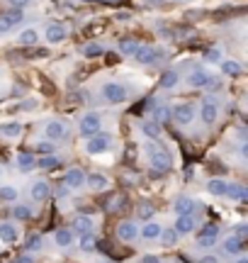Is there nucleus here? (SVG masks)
<instances>
[{"label": "nucleus", "mask_w": 248, "mask_h": 263, "mask_svg": "<svg viewBox=\"0 0 248 263\" xmlns=\"http://www.w3.org/2000/svg\"><path fill=\"white\" fill-rule=\"evenodd\" d=\"M149 154H151V168H153L156 173H168V171L173 168V158H171L168 151L149 144Z\"/></svg>", "instance_id": "nucleus-1"}, {"label": "nucleus", "mask_w": 248, "mask_h": 263, "mask_svg": "<svg viewBox=\"0 0 248 263\" xmlns=\"http://www.w3.org/2000/svg\"><path fill=\"white\" fill-rule=\"evenodd\" d=\"M102 98H105L110 105H122L124 100L129 98V93H126V88H124L122 83L110 80V83H105V85H102Z\"/></svg>", "instance_id": "nucleus-2"}, {"label": "nucleus", "mask_w": 248, "mask_h": 263, "mask_svg": "<svg viewBox=\"0 0 248 263\" xmlns=\"http://www.w3.org/2000/svg\"><path fill=\"white\" fill-rule=\"evenodd\" d=\"M102 130V117L98 115V112H88V115H83L80 117V125H78V132L83 134V136H95V134H100Z\"/></svg>", "instance_id": "nucleus-3"}, {"label": "nucleus", "mask_w": 248, "mask_h": 263, "mask_svg": "<svg viewBox=\"0 0 248 263\" xmlns=\"http://www.w3.org/2000/svg\"><path fill=\"white\" fill-rule=\"evenodd\" d=\"M110 149H112V136H107V134H95V136H90L88 144H85V151H88L90 156H100V154H105V151H110Z\"/></svg>", "instance_id": "nucleus-4"}, {"label": "nucleus", "mask_w": 248, "mask_h": 263, "mask_svg": "<svg viewBox=\"0 0 248 263\" xmlns=\"http://www.w3.org/2000/svg\"><path fill=\"white\" fill-rule=\"evenodd\" d=\"M195 105L192 103H175V107L171 110V117L178 122V125H192L195 120Z\"/></svg>", "instance_id": "nucleus-5"}, {"label": "nucleus", "mask_w": 248, "mask_h": 263, "mask_svg": "<svg viewBox=\"0 0 248 263\" xmlns=\"http://www.w3.org/2000/svg\"><path fill=\"white\" fill-rule=\"evenodd\" d=\"M199 117H202V122L209 127V125H214L217 122V117H219V107H217V100L214 98H204L202 100V105H199Z\"/></svg>", "instance_id": "nucleus-6"}, {"label": "nucleus", "mask_w": 248, "mask_h": 263, "mask_svg": "<svg viewBox=\"0 0 248 263\" xmlns=\"http://www.w3.org/2000/svg\"><path fill=\"white\" fill-rule=\"evenodd\" d=\"M44 37H47V42H49V44H61V42L68 39V27H66L63 22H49V25H47Z\"/></svg>", "instance_id": "nucleus-7"}, {"label": "nucleus", "mask_w": 248, "mask_h": 263, "mask_svg": "<svg viewBox=\"0 0 248 263\" xmlns=\"http://www.w3.org/2000/svg\"><path fill=\"white\" fill-rule=\"evenodd\" d=\"M117 237H120V241H124V244L136 241V237H139V224L131 222V219L120 222V224H117Z\"/></svg>", "instance_id": "nucleus-8"}, {"label": "nucleus", "mask_w": 248, "mask_h": 263, "mask_svg": "<svg viewBox=\"0 0 248 263\" xmlns=\"http://www.w3.org/2000/svg\"><path fill=\"white\" fill-rule=\"evenodd\" d=\"M217 237H219V227H217V224H204L202 232H199V237H197V246L212 249V246L217 244Z\"/></svg>", "instance_id": "nucleus-9"}, {"label": "nucleus", "mask_w": 248, "mask_h": 263, "mask_svg": "<svg viewBox=\"0 0 248 263\" xmlns=\"http://www.w3.org/2000/svg\"><path fill=\"white\" fill-rule=\"evenodd\" d=\"M22 10H10V12H5V15H0V34H7V32H12L15 29V25H20L22 22Z\"/></svg>", "instance_id": "nucleus-10"}, {"label": "nucleus", "mask_w": 248, "mask_h": 263, "mask_svg": "<svg viewBox=\"0 0 248 263\" xmlns=\"http://www.w3.org/2000/svg\"><path fill=\"white\" fill-rule=\"evenodd\" d=\"M63 185H66L68 190L83 188V185H85V173H83L80 168H68V171H66V178H63Z\"/></svg>", "instance_id": "nucleus-11"}, {"label": "nucleus", "mask_w": 248, "mask_h": 263, "mask_svg": "<svg viewBox=\"0 0 248 263\" xmlns=\"http://www.w3.org/2000/svg\"><path fill=\"white\" fill-rule=\"evenodd\" d=\"M20 239V227L15 222H0V241L2 244H15Z\"/></svg>", "instance_id": "nucleus-12"}, {"label": "nucleus", "mask_w": 248, "mask_h": 263, "mask_svg": "<svg viewBox=\"0 0 248 263\" xmlns=\"http://www.w3.org/2000/svg\"><path fill=\"white\" fill-rule=\"evenodd\" d=\"M187 85L190 88H207L209 85V80H212V76L204 71V68H195L192 73H187Z\"/></svg>", "instance_id": "nucleus-13"}, {"label": "nucleus", "mask_w": 248, "mask_h": 263, "mask_svg": "<svg viewBox=\"0 0 248 263\" xmlns=\"http://www.w3.org/2000/svg\"><path fill=\"white\" fill-rule=\"evenodd\" d=\"M85 185H88L93 193H102V190L110 188V178L102 176V173H90V176H85Z\"/></svg>", "instance_id": "nucleus-14"}, {"label": "nucleus", "mask_w": 248, "mask_h": 263, "mask_svg": "<svg viewBox=\"0 0 248 263\" xmlns=\"http://www.w3.org/2000/svg\"><path fill=\"white\" fill-rule=\"evenodd\" d=\"M29 195H32L34 202H44L47 197L51 195V185H49V181H34L32 188H29Z\"/></svg>", "instance_id": "nucleus-15"}, {"label": "nucleus", "mask_w": 248, "mask_h": 263, "mask_svg": "<svg viewBox=\"0 0 248 263\" xmlns=\"http://www.w3.org/2000/svg\"><path fill=\"white\" fill-rule=\"evenodd\" d=\"M173 229H175L178 234H190V232H195V229H197V219H195V214H178Z\"/></svg>", "instance_id": "nucleus-16"}, {"label": "nucleus", "mask_w": 248, "mask_h": 263, "mask_svg": "<svg viewBox=\"0 0 248 263\" xmlns=\"http://www.w3.org/2000/svg\"><path fill=\"white\" fill-rule=\"evenodd\" d=\"M134 59L139 61L141 66H151L156 59H158V52H156V47H139V52L134 54Z\"/></svg>", "instance_id": "nucleus-17"}, {"label": "nucleus", "mask_w": 248, "mask_h": 263, "mask_svg": "<svg viewBox=\"0 0 248 263\" xmlns=\"http://www.w3.org/2000/svg\"><path fill=\"white\" fill-rule=\"evenodd\" d=\"M44 132H47L49 141H59V139L66 136V125H63L61 120H49L47 127H44Z\"/></svg>", "instance_id": "nucleus-18"}, {"label": "nucleus", "mask_w": 248, "mask_h": 263, "mask_svg": "<svg viewBox=\"0 0 248 263\" xmlns=\"http://www.w3.org/2000/svg\"><path fill=\"white\" fill-rule=\"evenodd\" d=\"M90 229H93V217H88V214H78L75 219H73V234H90Z\"/></svg>", "instance_id": "nucleus-19"}, {"label": "nucleus", "mask_w": 248, "mask_h": 263, "mask_svg": "<svg viewBox=\"0 0 248 263\" xmlns=\"http://www.w3.org/2000/svg\"><path fill=\"white\" fill-rule=\"evenodd\" d=\"M161 229H163V227H161L158 222H146V224L139 229V237L146 239V241H156V239L161 237Z\"/></svg>", "instance_id": "nucleus-20"}, {"label": "nucleus", "mask_w": 248, "mask_h": 263, "mask_svg": "<svg viewBox=\"0 0 248 263\" xmlns=\"http://www.w3.org/2000/svg\"><path fill=\"white\" fill-rule=\"evenodd\" d=\"M226 188H229V181H224V178H209V183H207V193L214 197H224Z\"/></svg>", "instance_id": "nucleus-21"}, {"label": "nucleus", "mask_w": 248, "mask_h": 263, "mask_svg": "<svg viewBox=\"0 0 248 263\" xmlns=\"http://www.w3.org/2000/svg\"><path fill=\"white\" fill-rule=\"evenodd\" d=\"M195 207H197V202H195L192 197H178V200H175V205H173L175 214H192V212H195Z\"/></svg>", "instance_id": "nucleus-22"}, {"label": "nucleus", "mask_w": 248, "mask_h": 263, "mask_svg": "<svg viewBox=\"0 0 248 263\" xmlns=\"http://www.w3.org/2000/svg\"><path fill=\"white\" fill-rule=\"evenodd\" d=\"M17 42H20L22 47H34V44L39 42V32H37L34 27H27V29H22V32H20Z\"/></svg>", "instance_id": "nucleus-23"}, {"label": "nucleus", "mask_w": 248, "mask_h": 263, "mask_svg": "<svg viewBox=\"0 0 248 263\" xmlns=\"http://www.w3.org/2000/svg\"><path fill=\"white\" fill-rule=\"evenodd\" d=\"M20 134H22L20 122H2L0 125V136H5V139H17Z\"/></svg>", "instance_id": "nucleus-24"}, {"label": "nucleus", "mask_w": 248, "mask_h": 263, "mask_svg": "<svg viewBox=\"0 0 248 263\" xmlns=\"http://www.w3.org/2000/svg\"><path fill=\"white\" fill-rule=\"evenodd\" d=\"M226 197H229V200H236V202H244V200L248 197V190L241 185V183H229Z\"/></svg>", "instance_id": "nucleus-25"}, {"label": "nucleus", "mask_w": 248, "mask_h": 263, "mask_svg": "<svg viewBox=\"0 0 248 263\" xmlns=\"http://www.w3.org/2000/svg\"><path fill=\"white\" fill-rule=\"evenodd\" d=\"M15 163H17V168L20 171H32L34 166H37V158H34V154H17V158H15Z\"/></svg>", "instance_id": "nucleus-26"}, {"label": "nucleus", "mask_w": 248, "mask_h": 263, "mask_svg": "<svg viewBox=\"0 0 248 263\" xmlns=\"http://www.w3.org/2000/svg\"><path fill=\"white\" fill-rule=\"evenodd\" d=\"M244 249H246V241L239 239V237H229L224 241V251L226 254H244Z\"/></svg>", "instance_id": "nucleus-27"}, {"label": "nucleus", "mask_w": 248, "mask_h": 263, "mask_svg": "<svg viewBox=\"0 0 248 263\" xmlns=\"http://www.w3.org/2000/svg\"><path fill=\"white\" fill-rule=\"evenodd\" d=\"M139 47H141V44H139L136 39H122V42L117 44V49H120L122 56H134V54L139 52Z\"/></svg>", "instance_id": "nucleus-28"}, {"label": "nucleus", "mask_w": 248, "mask_h": 263, "mask_svg": "<svg viewBox=\"0 0 248 263\" xmlns=\"http://www.w3.org/2000/svg\"><path fill=\"white\" fill-rule=\"evenodd\" d=\"M37 166H39V168H44V171H54V168H59V166H61V158H59V156H54V154H49V156L37 158Z\"/></svg>", "instance_id": "nucleus-29"}, {"label": "nucleus", "mask_w": 248, "mask_h": 263, "mask_svg": "<svg viewBox=\"0 0 248 263\" xmlns=\"http://www.w3.org/2000/svg\"><path fill=\"white\" fill-rule=\"evenodd\" d=\"M168 120H171V107H168V105H156V107H153V120H151V122L163 125V122H168Z\"/></svg>", "instance_id": "nucleus-30"}, {"label": "nucleus", "mask_w": 248, "mask_h": 263, "mask_svg": "<svg viewBox=\"0 0 248 263\" xmlns=\"http://www.w3.org/2000/svg\"><path fill=\"white\" fill-rule=\"evenodd\" d=\"M222 73H224V76H241V73H244V68H241L239 61L226 59V61H222Z\"/></svg>", "instance_id": "nucleus-31"}, {"label": "nucleus", "mask_w": 248, "mask_h": 263, "mask_svg": "<svg viewBox=\"0 0 248 263\" xmlns=\"http://www.w3.org/2000/svg\"><path fill=\"white\" fill-rule=\"evenodd\" d=\"M54 241H56V246H61V249L71 246V244H73V232H71V229H59V232L54 234Z\"/></svg>", "instance_id": "nucleus-32"}, {"label": "nucleus", "mask_w": 248, "mask_h": 263, "mask_svg": "<svg viewBox=\"0 0 248 263\" xmlns=\"http://www.w3.org/2000/svg\"><path fill=\"white\" fill-rule=\"evenodd\" d=\"M178 80H180L178 71H166V73L161 76V88L171 90V88H175V85H178Z\"/></svg>", "instance_id": "nucleus-33"}, {"label": "nucleus", "mask_w": 248, "mask_h": 263, "mask_svg": "<svg viewBox=\"0 0 248 263\" xmlns=\"http://www.w3.org/2000/svg\"><path fill=\"white\" fill-rule=\"evenodd\" d=\"M83 54H85L88 59H98V56H102V54H105V47H102L100 42H90V44H85Z\"/></svg>", "instance_id": "nucleus-34"}, {"label": "nucleus", "mask_w": 248, "mask_h": 263, "mask_svg": "<svg viewBox=\"0 0 248 263\" xmlns=\"http://www.w3.org/2000/svg\"><path fill=\"white\" fill-rule=\"evenodd\" d=\"M161 244L163 246H175L178 244V232L175 229H161Z\"/></svg>", "instance_id": "nucleus-35"}, {"label": "nucleus", "mask_w": 248, "mask_h": 263, "mask_svg": "<svg viewBox=\"0 0 248 263\" xmlns=\"http://www.w3.org/2000/svg\"><path fill=\"white\" fill-rule=\"evenodd\" d=\"M17 188L15 185H2L0 188V202H17Z\"/></svg>", "instance_id": "nucleus-36"}, {"label": "nucleus", "mask_w": 248, "mask_h": 263, "mask_svg": "<svg viewBox=\"0 0 248 263\" xmlns=\"http://www.w3.org/2000/svg\"><path fill=\"white\" fill-rule=\"evenodd\" d=\"M12 217H15V222H25V219L32 217V210L27 205H15L12 207Z\"/></svg>", "instance_id": "nucleus-37"}, {"label": "nucleus", "mask_w": 248, "mask_h": 263, "mask_svg": "<svg viewBox=\"0 0 248 263\" xmlns=\"http://www.w3.org/2000/svg\"><path fill=\"white\" fill-rule=\"evenodd\" d=\"M141 132H144L149 139H158V136H161V125H156V122H144V125H141Z\"/></svg>", "instance_id": "nucleus-38"}, {"label": "nucleus", "mask_w": 248, "mask_h": 263, "mask_svg": "<svg viewBox=\"0 0 248 263\" xmlns=\"http://www.w3.org/2000/svg\"><path fill=\"white\" fill-rule=\"evenodd\" d=\"M153 214H156V210H153L151 202H141V205H139V217H141V219H149V222H151Z\"/></svg>", "instance_id": "nucleus-39"}, {"label": "nucleus", "mask_w": 248, "mask_h": 263, "mask_svg": "<svg viewBox=\"0 0 248 263\" xmlns=\"http://www.w3.org/2000/svg\"><path fill=\"white\" fill-rule=\"evenodd\" d=\"M95 244H98V239H95L93 234H83V237H80V249H83V251H93Z\"/></svg>", "instance_id": "nucleus-40"}, {"label": "nucleus", "mask_w": 248, "mask_h": 263, "mask_svg": "<svg viewBox=\"0 0 248 263\" xmlns=\"http://www.w3.org/2000/svg\"><path fill=\"white\" fill-rule=\"evenodd\" d=\"M54 146H56L54 141L44 139V141H39V144H37V151H39L42 156H49V154H54Z\"/></svg>", "instance_id": "nucleus-41"}, {"label": "nucleus", "mask_w": 248, "mask_h": 263, "mask_svg": "<svg viewBox=\"0 0 248 263\" xmlns=\"http://www.w3.org/2000/svg\"><path fill=\"white\" fill-rule=\"evenodd\" d=\"M25 249H27V251H39V249H42V237H39V234H32L29 241L25 244Z\"/></svg>", "instance_id": "nucleus-42"}, {"label": "nucleus", "mask_w": 248, "mask_h": 263, "mask_svg": "<svg viewBox=\"0 0 248 263\" xmlns=\"http://www.w3.org/2000/svg\"><path fill=\"white\" fill-rule=\"evenodd\" d=\"M204 61L219 64V61H222V52H219V49H207V52H204Z\"/></svg>", "instance_id": "nucleus-43"}, {"label": "nucleus", "mask_w": 248, "mask_h": 263, "mask_svg": "<svg viewBox=\"0 0 248 263\" xmlns=\"http://www.w3.org/2000/svg\"><path fill=\"white\" fill-rule=\"evenodd\" d=\"M32 0H10V7L12 10H22V7H27Z\"/></svg>", "instance_id": "nucleus-44"}, {"label": "nucleus", "mask_w": 248, "mask_h": 263, "mask_svg": "<svg viewBox=\"0 0 248 263\" xmlns=\"http://www.w3.org/2000/svg\"><path fill=\"white\" fill-rule=\"evenodd\" d=\"M141 263H161V259H158V256H151V254H149V256H144V259H141Z\"/></svg>", "instance_id": "nucleus-45"}, {"label": "nucleus", "mask_w": 248, "mask_h": 263, "mask_svg": "<svg viewBox=\"0 0 248 263\" xmlns=\"http://www.w3.org/2000/svg\"><path fill=\"white\" fill-rule=\"evenodd\" d=\"M32 107H37V100H25L22 103V110H32Z\"/></svg>", "instance_id": "nucleus-46"}, {"label": "nucleus", "mask_w": 248, "mask_h": 263, "mask_svg": "<svg viewBox=\"0 0 248 263\" xmlns=\"http://www.w3.org/2000/svg\"><path fill=\"white\" fill-rule=\"evenodd\" d=\"M199 263H219V259H217V256H202Z\"/></svg>", "instance_id": "nucleus-47"}, {"label": "nucleus", "mask_w": 248, "mask_h": 263, "mask_svg": "<svg viewBox=\"0 0 248 263\" xmlns=\"http://www.w3.org/2000/svg\"><path fill=\"white\" fill-rule=\"evenodd\" d=\"M12 263H34V261H32L29 256H20V259H15Z\"/></svg>", "instance_id": "nucleus-48"}, {"label": "nucleus", "mask_w": 248, "mask_h": 263, "mask_svg": "<svg viewBox=\"0 0 248 263\" xmlns=\"http://www.w3.org/2000/svg\"><path fill=\"white\" fill-rule=\"evenodd\" d=\"M149 2H151V5H161L163 0H149Z\"/></svg>", "instance_id": "nucleus-49"}, {"label": "nucleus", "mask_w": 248, "mask_h": 263, "mask_svg": "<svg viewBox=\"0 0 248 263\" xmlns=\"http://www.w3.org/2000/svg\"><path fill=\"white\" fill-rule=\"evenodd\" d=\"M236 263H248V259H246V256H241V259H239Z\"/></svg>", "instance_id": "nucleus-50"}, {"label": "nucleus", "mask_w": 248, "mask_h": 263, "mask_svg": "<svg viewBox=\"0 0 248 263\" xmlns=\"http://www.w3.org/2000/svg\"><path fill=\"white\" fill-rule=\"evenodd\" d=\"M105 2H117V0H105Z\"/></svg>", "instance_id": "nucleus-51"}, {"label": "nucleus", "mask_w": 248, "mask_h": 263, "mask_svg": "<svg viewBox=\"0 0 248 263\" xmlns=\"http://www.w3.org/2000/svg\"><path fill=\"white\" fill-rule=\"evenodd\" d=\"M80 2H93V0H80Z\"/></svg>", "instance_id": "nucleus-52"}]
</instances>
